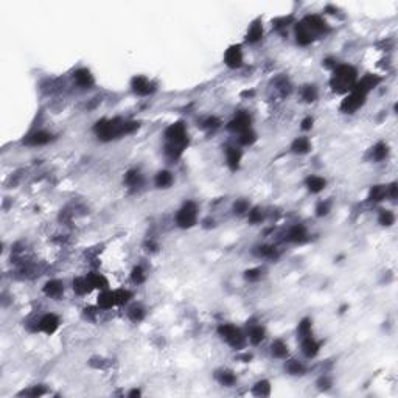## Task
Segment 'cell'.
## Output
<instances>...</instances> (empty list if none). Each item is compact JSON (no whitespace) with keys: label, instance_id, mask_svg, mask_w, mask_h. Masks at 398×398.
Returning a JSON list of instances; mask_svg holds the SVG:
<instances>
[{"label":"cell","instance_id":"cell-51","mask_svg":"<svg viewBox=\"0 0 398 398\" xmlns=\"http://www.w3.org/2000/svg\"><path fill=\"white\" fill-rule=\"evenodd\" d=\"M397 190H398V187H397V182H392L390 183V185L387 187V196L389 198H392V199H395L397 198Z\"/></svg>","mask_w":398,"mask_h":398},{"label":"cell","instance_id":"cell-25","mask_svg":"<svg viewBox=\"0 0 398 398\" xmlns=\"http://www.w3.org/2000/svg\"><path fill=\"white\" fill-rule=\"evenodd\" d=\"M246 336H248V341L252 344V346H258V344H262L265 341L266 330L262 325H252Z\"/></svg>","mask_w":398,"mask_h":398},{"label":"cell","instance_id":"cell-34","mask_svg":"<svg viewBox=\"0 0 398 398\" xmlns=\"http://www.w3.org/2000/svg\"><path fill=\"white\" fill-rule=\"evenodd\" d=\"M252 394L255 397H269L271 395V382L267 380L257 381L252 387Z\"/></svg>","mask_w":398,"mask_h":398},{"label":"cell","instance_id":"cell-44","mask_svg":"<svg viewBox=\"0 0 398 398\" xmlns=\"http://www.w3.org/2000/svg\"><path fill=\"white\" fill-rule=\"evenodd\" d=\"M249 201L248 199H236L233 202V213L235 215H244L249 212Z\"/></svg>","mask_w":398,"mask_h":398},{"label":"cell","instance_id":"cell-48","mask_svg":"<svg viewBox=\"0 0 398 398\" xmlns=\"http://www.w3.org/2000/svg\"><path fill=\"white\" fill-rule=\"evenodd\" d=\"M316 386H317V389H320V390H330L332 386H333V381H332L330 377H327V375H322V377H320V378L317 380Z\"/></svg>","mask_w":398,"mask_h":398},{"label":"cell","instance_id":"cell-42","mask_svg":"<svg viewBox=\"0 0 398 398\" xmlns=\"http://www.w3.org/2000/svg\"><path fill=\"white\" fill-rule=\"evenodd\" d=\"M248 219L250 224H260L265 219V212L260 207H252L248 212Z\"/></svg>","mask_w":398,"mask_h":398},{"label":"cell","instance_id":"cell-22","mask_svg":"<svg viewBox=\"0 0 398 398\" xmlns=\"http://www.w3.org/2000/svg\"><path fill=\"white\" fill-rule=\"evenodd\" d=\"M86 277H87V282H89V285H90L92 289H100V291L109 289V282H108V279H106L103 274H100V272H89Z\"/></svg>","mask_w":398,"mask_h":398},{"label":"cell","instance_id":"cell-35","mask_svg":"<svg viewBox=\"0 0 398 398\" xmlns=\"http://www.w3.org/2000/svg\"><path fill=\"white\" fill-rule=\"evenodd\" d=\"M73 291H75V294H78V296L89 294L92 291V288H90L89 282H87V277H76L73 280Z\"/></svg>","mask_w":398,"mask_h":398},{"label":"cell","instance_id":"cell-30","mask_svg":"<svg viewBox=\"0 0 398 398\" xmlns=\"http://www.w3.org/2000/svg\"><path fill=\"white\" fill-rule=\"evenodd\" d=\"M300 97L305 103H315L319 97V90L315 84H305L300 90Z\"/></svg>","mask_w":398,"mask_h":398},{"label":"cell","instance_id":"cell-31","mask_svg":"<svg viewBox=\"0 0 398 398\" xmlns=\"http://www.w3.org/2000/svg\"><path fill=\"white\" fill-rule=\"evenodd\" d=\"M216 380L221 386H226V387H231L236 382V375L232 372V370H219L216 372Z\"/></svg>","mask_w":398,"mask_h":398},{"label":"cell","instance_id":"cell-43","mask_svg":"<svg viewBox=\"0 0 398 398\" xmlns=\"http://www.w3.org/2000/svg\"><path fill=\"white\" fill-rule=\"evenodd\" d=\"M131 280L134 285H142V283L147 280V274H145V269L142 266H135L131 271Z\"/></svg>","mask_w":398,"mask_h":398},{"label":"cell","instance_id":"cell-41","mask_svg":"<svg viewBox=\"0 0 398 398\" xmlns=\"http://www.w3.org/2000/svg\"><path fill=\"white\" fill-rule=\"evenodd\" d=\"M378 223H380L382 227H390V226H394V223H395V215H394V212H390V210H381V212H380V215H378Z\"/></svg>","mask_w":398,"mask_h":398},{"label":"cell","instance_id":"cell-40","mask_svg":"<svg viewBox=\"0 0 398 398\" xmlns=\"http://www.w3.org/2000/svg\"><path fill=\"white\" fill-rule=\"evenodd\" d=\"M255 254H257L258 257H262V258H271V260H274V258H277V257H279L277 249H275L274 246H269V244H265V246L257 248V252H255Z\"/></svg>","mask_w":398,"mask_h":398},{"label":"cell","instance_id":"cell-6","mask_svg":"<svg viewBox=\"0 0 398 398\" xmlns=\"http://www.w3.org/2000/svg\"><path fill=\"white\" fill-rule=\"evenodd\" d=\"M365 98H367V95L361 94V92H358V90L348 92L341 103V111L344 114H355L358 109H361L365 104Z\"/></svg>","mask_w":398,"mask_h":398},{"label":"cell","instance_id":"cell-37","mask_svg":"<svg viewBox=\"0 0 398 398\" xmlns=\"http://www.w3.org/2000/svg\"><path fill=\"white\" fill-rule=\"evenodd\" d=\"M114 297H116L117 307H123V305L129 303V300L133 298V293L129 289L118 288V289H114Z\"/></svg>","mask_w":398,"mask_h":398},{"label":"cell","instance_id":"cell-18","mask_svg":"<svg viewBox=\"0 0 398 398\" xmlns=\"http://www.w3.org/2000/svg\"><path fill=\"white\" fill-rule=\"evenodd\" d=\"M300 347H302V353L308 359H311V358L317 356L319 350H320V342L316 341L311 334V336H307V338L300 339Z\"/></svg>","mask_w":398,"mask_h":398},{"label":"cell","instance_id":"cell-12","mask_svg":"<svg viewBox=\"0 0 398 398\" xmlns=\"http://www.w3.org/2000/svg\"><path fill=\"white\" fill-rule=\"evenodd\" d=\"M59 324H61V320L56 315H53V313H47V315H44L39 320H37L36 328L39 332L50 336L53 333H56V330L59 328Z\"/></svg>","mask_w":398,"mask_h":398},{"label":"cell","instance_id":"cell-29","mask_svg":"<svg viewBox=\"0 0 398 398\" xmlns=\"http://www.w3.org/2000/svg\"><path fill=\"white\" fill-rule=\"evenodd\" d=\"M125 183L131 188H139L143 183V174L139 170H129L125 174Z\"/></svg>","mask_w":398,"mask_h":398},{"label":"cell","instance_id":"cell-33","mask_svg":"<svg viewBox=\"0 0 398 398\" xmlns=\"http://www.w3.org/2000/svg\"><path fill=\"white\" fill-rule=\"evenodd\" d=\"M313 334V320L310 317H303L297 325V336L298 339H303Z\"/></svg>","mask_w":398,"mask_h":398},{"label":"cell","instance_id":"cell-11","mask_svg":"<svg viewBox=\"0 0 398 398\" xmlns=\"http://www.w3.org/2000/svg\"><path fill=\"white\" fill-rule=\"evenodd\" d=\"M243 61H244V56H243V50H241V45H231L226 51H224V64L229 67V68H240L243 66Z\"/></svg>","mask_w":398,"mask_h":398},{"label":"cell","instance_id":"cell-19","mask_svg":"<svg viewBox=\"0 0 398 398\" xmlns=\"http://www.w3.org/2000/svg\"><path fill=\"white\" fill-rule=\"evenodd\" d=\"M243 159V151L238 147H227L226 148V162L227 166L231 168L232 171H236L241 165Z\"/></svg>","mask_w":398,"mask_h":398},{"label":"cell","instance_id":"cell-32","mask_svg":"<svg viewBox=\"0 0 398 398\" xmlns=\"http://www.w3.org/2000/svg\"><path fill=\"white\" fill-rule=\"evenodd\" d=\"M285 370L293 375V377H300L305 372H307V367H305L300 361H297V359H289L285 364Z\"/></svg>","mask_w":398,"mask_h":398},{"label":"cell","instance_id":"cell-20","mask_svg":"<svg viewBox=\"0 0 398 398\" xmlns=\"http://www.w3.org/2000/svg\"><path fill=\"white\" fill-rule=\"evenodd\" d=\"M286 240L289 243H296V244H300L303 241H307L308 240V231H307V227H305L303 224H296L293 226L288 231V235H286Z\"/></svg>","mask_w":398,"mask_h":398},{"label":"cell","instance_id":"cell-39","mask_svg":"<svg viewBox=\"0 0 398 398\" xmlns=\"http://www.w3.org/2000/svg\"><path fill=\"white\" fill-rule=\"evenodd\" d=\"M128 316H129V319L133 320V322L139 324V322H142V320L145 319V316H147V311H145V308L140 307V305H134V307L129 308Z\"/></svg>","mask_w":398,"mask_h":398},{"label":"cell","instance_id":"cell-17","mask_svg":"<svg viewBox=\"0 0 398 398\" xmlns=\"http://www.w3.org/2000/svg\"><path fill=\"white\" fill-rule=\"evenodd\" d=\"M53 140V135L51 133H47V131H34L30 134L27 139L24 140L25 145L28 147H42V145H47Z\"/></svg>","mask_w":398,"mask_h":398},{"label":"cell","instance_id":"cell-26","mask_svg":"<svg viewBox=\"0 0 398 398\" xmlns=\"http://www.w3.org/2000/svg\"><path fill=\"white\" fill-rule=\"evenodd\" d=\"M271 355L277 359H286L289 355V347L285 341L282 339H275L271 346Z\"/></svg>","mask_w":398,"mask_h":398},{"label":"cell","instance_id":"cell-36","mask_svg":"<svg viewBox=\"0 0 398 398\" xmlns=\"http://www.w3.org/2000/svg\"><path fill=\"white\" fill-rule=\"evenodd\" d=\"M387 156H389V147L384 142H380L372 148V159L375 162H381V160H384Z\"/></svg>","mask_w":398,"mask_h":398},{"label":"cell","instance_id":"cell-3","mask_svg":"<svg viewBox=\"0 0 398 398\" xmlns=\"http://www.w3.org/2000/svg\"><path fill=\"white\" fill-rule=\"evenodd\" d=\"M358 81V70L350 64H338L333 68L330 87L336 94H348Z\"/></svg>","mask_w":398,"mask_h":398},{"label":"cell","instance_id":"cell-45","mask_svg":"<svg viewBox=\"0 0 398 398\" xmlns=\"http://www.w3.org/2000/svg\"><path fill=\"white\" fill-rule=\"evenodd\" d=\"M316 216L317 218H324L327 216L328 213L332 212V201H320L317 205H316Z\"/></svg>","mask_w":398,"mask_h":398},{"label":"cell","instance_id":"cell-9","mask_svg":"<svg viewBox=\"0 0 398 398\" xmlns=\"http://www.w3.org/2000/svg\"><path fill=\"white\" fill-rule=\"evenodd\" d=\"M252 128V118L248 112H238L236 116L227 123V129L235 134H241Z\"/></svg>","mask_w":398,"mask_h":398},{"label":"cell","instance_id":"cell-5","mask_svg":"<svg viewBox=\"0 0 398 398\" xmlns=\"http://www.w3.org/2000/svg\"><path fill=\"white\" fill-rule=\"evenodd\" d=\"M198 204L195 201L183 202L182 207L176 213V224L181 229H191L198 223Z\"/></svg>","mask_w":398,"mask_h":398},{"label":"cell","instance_id":"cell-4","mask_svg":"<svg viewBox=\"0 0 398 398\" xmlns=\"http://www.w3.org/2000/svg\"><path fill=\"white\" fill-rule=\"evenodd\" d=\"M218 334L221 336V339H224L229 346L235 350H241L246 346V334H244L238 327H235L232 324H221L218 327Z\"/></svg>","mask_w":398,"mask_h":398},{"label":"cell","instance_id":"cell-24","mask_svg":"<svg viewBox=\"0 0 398 398\" xmlns=\"http://www.w3.org/2000/svg\"><path fill=\"white\" fill-rule=\"evenodd\" d=\"M291 151L294 152V154H298V156H303V154H308L311 151V142L308 137H297L294 139V142L291 143Z\"/></svg>","mask_w":398,"mask_h":398},{"label":"cell","instance_id":"cell-13","mask_svg":"<svg viewBox=\"0 0 398 398\" xmlns=\"http://www.w3.org/2000/svg\"><path fill=\"white\" fill-rule=\"evenodd\" d=\"M294 36H296V42L300 45V47H307V45L313 44L316 39V36L313 34L310 30L305 27V24L300 20L297 22L296 27H294Z\"/></svg>","mask_w":398,"mask_h":398},{"label":"cell","instance_id":"cell-38","mask_svg":"<svg viewBox=\"0 0 398 398\" xmlns=\"http://www.w3.org/2000/svg\"><path fill=\"white\" fill-rule=\"evenodd\" d=\"M238 142L243 147H252L257 142V134L254 129H248V131H243L241 134H238Z\"/></svg>","mask_w":398,"mask_h":398},{"label":"cell","instance_id":"cell-7","mask_svg":"<svg viewBox=\"0 0 398 398\" xmlns=\"http://www.w3.org/2000/svg\"><path fill=\"white\" fill-rule=\"evenodd\" d=\"M131 89L135 95L140 97H148L151 94L156 92V83H152L151 80H148L147 76L143 75H135L134 78L131 80Z\"/></svg>","mask_w":398,"mask_h":398},{"label":"cell","instance_id":"cell-1","mask_svg":"<svg viewBox=\"0 0 398 398\" xmlns=\"http://www.w3.org/2000/svg\"><path fill=\"white\" fill-rule=\"evenodd\" d=\"M139 129V123L131 120L123 118H109V120H100L95 123L94 131L97 137L103 142H111L118 137L134 134Z\"/></svg>","mask_w":398,"mask_h":398},{"label":"cell","instance_id":"cell-16","mask_svg":"<svg viewBox=\"0 0 398 398\" xmlns=\"http://www.w3.org/2000/svg\"><path fill=\"white\" fill-rule=\"evenodd\" d=\"M263 34H265L263 22H262V19H257V20L252 22V24L249 25V28H248L246 42L248 44H257V42H260L263 39Z\"/></svg>","mask_w":398,"mask_h":398},{"label":"cell","instance_id":"cell-15","mask_svg":"<svg viewBox=\"0 0 398 398\" xmlns=\"http://www.w3.org/2000/svg\"><path fill=\"white\" fill-rule=\"evenodd\" d=\"M44 294L47 296L49 298H55V300H59L61 297L64 296V283L61 280H49L42 288Z\"/></svg>","mask_w":398,"mask_h":398},{"label":"cell","instance_id":"cell-14","mask_svg":"<svg viewBox=\"0 0 398 398\" xmlns=\"http://www.w3.org/2000/svg\"><path fill=\"white\" fill-rule=\"evenodd\" d=\"M73 81L81 89H89L95 84V78L89 68H78L73 72Z\"/></svg>","mask_w":398,"mask_h":398},{"label":"cell","instance_id":"cell-28","mask_svg":"<svg viewBox=\"0 0 398 398\" xmlns=\"http://www.w3.org/2000/svg\"><path fill=\"white\" fill-rule=\"evenodd\" d=\"M386 196H387V187L386 185H373L369 191V196H367V199H369V202L377 204V202L384 201Z\"/></svg>","mask_w":398,"mask_h":398},{"label":"cell","instance_id":"cell-27","mask_svg":"<svg viewBox=\"0 0 398 398\" xmlns=\"http://www.w3.org/2000/svg\"><path fill=\"white\" fill-rule=\"evenodd\" d=\"M173 182H174V176H173L171 171H168V170L159 171L156 174V178H154V183H156L157 188H170L173 185Z\"/></svg>","mask_w":398,"mask_h":398},{"label":"cell","instance_id":"cell-53","mask_svg":"<svg viewBox=\"0 0 398 398\" xmlns=\"http://www.w3.org/2000/svg\"><path fill=\"white\" fill-rule=\"evenodd\" d=\"M140 395H142V392H140L139 389H133L131 392L128 394V397H129V398H134V397H140Z\"/></svg>","mask_w":398,"mask_h":398},{"label":"cell","instance_id":"cell-46","mask_svg":"<svg viewBox=\"0 0 398 398\" xmlns=\"http://www.w3.org/2000/svg\"><path fill=\"white\" fill-rule=\"evenodd\" d=\"M262 275H263V272L260 267H252V269H248L246 272H244V280L249 283H255L262 279Z\"/></svg>","mask_w":398,"mask_h":398},{"label":"cell","instance_id":"cell-47","mask_svg":"<svg viewBox=\"0 0 398 398\" xmlns=\"http://www.w3.org/2000/svg\"><path fill=\"white\" fill-rule=\"evenodd\" d=\"M219 126H221V120L218 117H209L202 121V128L209 129V131H215Z\"/></svg>","mask_w":398,"mask_h":398},{"label":"cell","instance_id":"cell-10","mask_svg":"<svg viewBox=\"0 0 398 398\" xmlns=\"http://www.w3.org/2000/svg\"><path fill=\"white\" fill-rule=\"evenodd\" d=\"M382 78L378 75H372V73H367L364 75L361 80H358L356 84H355V87L353 90H358V92H361V94L364 95H369V92H372L373 89H377L380 84H381Z\"/></svg>","mask_w":398,"mask_h":398},{"label":"cell","instance_id":"cell-49","mask_svg":"<svg viewBox=\"0 0 398 398\" xmlns=\"http://www.w3.org/2000/svg\"><path fill=\"white\" fill-rule=\"evenodd\" d=\"M24 394L28 395V397H42V395L47 394V389H45L44 386H33L32 389L25 390Z\"/></svg>","mask_w":398,"mask_h":398},{"label":"cell","instance_id":"cell-50","mask_svg":"<svg viewBox=\"0 0 398 398\" xmlns=\"http://www.w3.org/2000/svg\"><path fill=\"white\" fill-rule=\"evenodd\" d=\"M313 125H315V120H313V117H305L302 120V123H300V129L302 131H311Z\"/></svg>","mask_w":398,"mask_h":398},{"label":"cell","instance_id":"cell-21","mask_svg":"<svg viewBox=\"0 0 398 398\" xmlns=\"http://www.w3.org/2000/svg\"><path fill=\"white\" fill-rule=\"evenodd\" d=\"M305 187L313 195H317L320 191H324L325 187H327V181L322 178V176H316V174H311L308 176L307 179H305Z\"/></svg>","mask_w":398,"mask_h":398},{"label":"cell","instance_id":"cell-8","mask_svg":"<svg viewBox=\"0 0 398 398\" xmlns=\"http://www.w3.org/2000/svg\"><path fill=\"white\" fill-rule=\"evenodd\" d=\"M302 22L315 36L327 34L330 32V27H328L327 20L322 16H319V14H308V16H305L302 19Z\"/></svg>","mask_w":398,"mask_h":398},{"label":"cell","instance_id":"cell-23","mask_svg":"<svg viewBox=\"0 0 398 398\" xmlns=\"http://www.w3.org/2000/svg\"><path fill=\"white\" fill-rule=\"evenodd\" d=\"M97 305H98L100 310H111L114 307H117L116 297H114V291H111V289L101 291V293H100V296H98Z\"/></svg>","mask_w":398,"mask_h":398},{"label":"cell","instance_id":"cell-2","mask_svg":"<svg viewBox=\"0 0 398 398\" xmlns=\"http://www.w3.org/2000/svg\"><path fill=\"white\" fill-rule=\"evenodd\" d=\"M165 140H166V147H165V152L166 156L173 159V160H178L183 149L188 147V133H187V128L185 125L182 123V121H176V123H171L165 129Z\"/></svg>","mask_w":398,"mask_h":398},{"label":"cell","instance_id":"cell-54","mask_svg":"<svg viewBox=\"0 0 398 398\" xmlns=\"http://www.w3.org/2000/svg\"><path fill=\"white\" fill-rule=\"evenodd\" d=\"M241 95H243V97H252V95H254V90H250V92H249V90H246V92H243Z\"/></svg>","mask_w":398,"mask_h":398},{"label":"cell","instance_id":"cell-52","mask_svg":"<svg viewBox=\"0 0 398 398\" xmlns=\"http://www.w3.org/2000/svg\"><path fill=\"white\" fill-rule=\"evenodd\" d=\"M322 64L325 66V67H328V68H336V66H338V59H334V58H327V59H324L322 61Z\"/></svg>","mask_w":398,"mask_h":398}]
</instances>
